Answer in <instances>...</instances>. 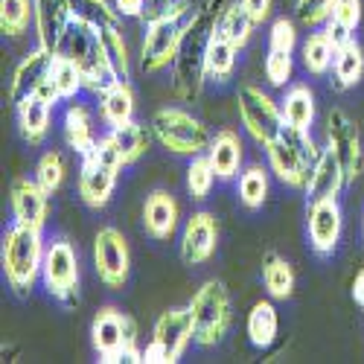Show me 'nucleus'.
<instances>
[{"label":"nucleus","instance_id":"7c9ffc66","mask_svg":"<svg viewBox=\"0 0 364 364\" xmlns=\"http://www.w3.org/2000/svg\"><path fill=\"white\" fill-rule=\"evenodd\" d=\"M300 62L306 68L309 76H326L332 70V62H336V47L326 38L323 26L312 29L309 38L300 44Z\"/></svg>","mask_w":364,"mask_h":364},{"label":"nucleus","instance_id":"79ce46f5","mask_svg":"<svg viewBox=\"0 0 364 364\" xmlns=\"http://www.w3.org/2000/svg\"><path fill=\"white\" fill-rule=\"evenodd\" d=\"M332 6H336V0H297L294 6L297 23H303L306 29H321L329 21Z\"/></svg>","mask_w":364,"mask_h":364},{"label":"nucleus","instance_id":"f03ea898","mask_svg":"<svg viewBox=\"0 0 364 364\" xmlns=\"http://www.w3.org/2000/svg\"><path fill=\"white\" fill-rule=\"evenodd\" d=\"M47 254V242L41 230L26 228V225H12L4 236V248H0V262H4V274L9 289L18 297H26L41 280V265Z\"/></svg>","mask_w":364,"mask_h":364},{"label":"nucleus","instance_id":"49530a36","mask_svg":"<svg viewBox=\"0 0 364 364\" xmlns=\"http://www.w3.org/2000/svg\"><path fill=\"white\" fill-rule=\"evenodd\" d=\"M242 6L248 9V15L254 18V23H265L271 18V9H274V0H239Z\"/></svg>","mask_w":364,"mask_h":364},{"label":"nucleus","instance_id":"0eeeda50","mask_svg":"<svg viewBox=\"0 0 364 364\" xmlns=\"http://www.w3.org/2000/svg\"><path fill=\"white\" fill-rule=\"evenodd\" d=\"M149 126H151V132H155V140L166 151L181 155V158L204 155V151L210 149V140H213L198 117H193L187 108H175V105L155 111Z\"/></svg>","mask_w":364,"mask_h":364},{"label":"nucleus","instance_id":"bb28decb","mask_svg":"<svg viewBox=\"0 0 364 364\" xmlns=\"http://www.w3.org/2000/svg\"><path fill=\"white\" fill-rule=\"evenodd\" d=\"M248 341L257 347V350H268L271 344L277 341L280 336V315H277V306L271 300H257L251 312H248Z\"/></svg>","mask_w":364,"mask_h":364},{"label":"nucleus","instance_id":"c03bdc74","mask_svg":"<svg viewBox=\"0 0 364 364\" xmlns=\"http://www.w3.org/2000/svg\"><path fill=\"white\" fill-rule=\"evenodd\" d=\"M361 0H336V6H332V21L341 23L347 33H355L361 26Z\"/></svg>","mask_w":364,"mask_h":364},{"label":"nucleus","instance_id":"6ab92c4d","mask_svg":"<svg viewBox=\"0 0 364 364\" xmlns=\"http://www.w3.org/2000/svg\"><path fill=\"white\" fill-rule=\"evenodd\" d=\"M55 53L47 50V47H36L33 53H29L23 62L15 68L12 73V82H9V100L12 102H21L23 97H33L36 90L50 79V65H53Z\"/></svg>","mask_w":364,"mask_h":364},{"label":"nucleus","instance_id":"72a5a7b5","mask_svg":"<svg viewBox=\"0 0 364 364\" xmlns=\"http://www.w3.org/2000/svg\"><path fill=\"white\" fill-rule=\"evenodd\" d=\"M236 53L239 50L228 38H222L219 33L210 38V47H207V79L225 85L236 70Z\"/></svg>","mask_w":364,"mask_h":364},{"label":"nucleus","instance_id":"7ed1b4c3","mask_svg":"<svg viewBox=\"0 0 364 364\" xmlns=\"http://www.w3.org/2000/svg\"><path fill=\"white\" fill-rule=\"evenodd\" d=\"M123 166H129L123 151L117 149L111 134H102L97 146L82 155V166H79L82 204H87L90 210H102L117 190V178L123 172Z\"/></svg>","mask_w":364,"mask_h":364},{"label":"nucleus","instance_id":"37998d69","mask_svg":"<svg viewBox=\"0 0 364 364\" xmlns=\"http://www.w3.org/2000/svg\"><path fill=\"white\" fill-rule=\"evenodd\" d=\"M268 50H280V53H294L297 50V23L291 18H274L271 21V33H268Z\"/></svg>","mask_w":364,"mask_h":364},{"label":"nucleus","instance_id":"8fccbe9b","mask_svg":"<svg viewBox=\"0 0 364 364\" xmlns=\"http://www.w3.org/2000/svg\"><path fill=\"white\" fill-rule=\"evenodd\" d=\"M140 364H169V355L158 341H149L143 347V361Z\"/></svg>","mask_w":364,"mask_h":364},{"label":"nucleus","instance_id":"9b49d317","mask_svg":"<svg viewBox=\"0 0 364 364\" xmlns=\"http://www.w3.org/2000/svg\"><path fill=\"white\" fill-rule=\"evenodd\" d=\"M41 283L47 294L65 306H73L79 300V257L68 239H53L44 254Z\"/></svg>","mask_w":364,"mask_h":364},{"label":"nucleus","instance_id":"3c124183","mask_svg":"<svg viewBox=\"0 0 364 364\" xmlns=\"http://www.w3.org/2000/svg\"><path fill=\"white\" fill-rule=\"evenodd\" d=\"M350 291H353V300H355L358 306L364 309V268L355 274V280H353V289H350Z\"/></svg>","mask_w":364,"mask_h":364},{"label":"nucleus","instance_id":"a18cd8bd","mask_svg":"<svg viewBox=\"0 0 364 364\" xmlns=\"http://www.w3.org/2000/svg\"><path fill=\"white\" fill-rule=\"evenodd\" d=\"M184 4H190V0H146V9H143V15H140V21L149 26V23L161 21V18L175 15Z\"/></svg>","mask_w":364,"mask_h":364},{"label":"nucleus","instance_id":"e433bc0d","mask_svg":"<svg viewBox=\"0 0 364 364\" xmlns=\"http://www.w3.org/2000/svg\"><path fill=\"white\" fill-rule=\"evenodd\" d=\"M73 21H82L94 29H105L111 23H119V12L108 0H68Z\"/></svg>","mask_w":364,"mask_h":364},{"label":"nucleus","instance_id":"393cba45","mask_svg":"<svg viewBox=\"0 0 364 364\" xmlns=\"http://www.w3.org/2000/svg\"><path fill=\"white\" fill-rule=\"evenodd\" d=\"M280 108H283V119H286L289 129L312 132L318 105H315V90H312L309 85H291V87L286 90Z\"/></svg>","mask_w":364,"mask_h":364},{"label":"nucleus","instance_id":"f257e3e1","mask_svg":"<svg viewBox=\"0 0 364 364\" xmlns=\"http://www.w3.org/2000/svg\"><path fill=\"white\" fill-rule=\"evenodd\" d=\"M222 12L225 0H204V6L196 9L184 23V36L172 62V94L181 102H198L201 97L207 82V47L219 29Z\"/></svg>","mask_w":364,"mask_h":364},{"label":"nucleus","instance_id":"c85d7f7f","mask_svg":"<svg viewBox=\"0 0 364 364\" xmlns=\"http://www.w3.org/2000/svg\"><path fill=\"white\" fill-rule=\"evenodd\" d=\"M262 286L271 300H289L294 294V268L277 251H265L262 257Z\"/></svg>","mask_w":364,"mask_h":364},{"label":"nucleus","instance_id":"c9c22d12","mask_svg":"<svg viewBox=\"0 0 364 364\" xmlns=\"http://www.w3.org/2000/svg\"><path fill=\"white\" fill-rule=\"evenodd\" d=\"M236 196H239L242 207L259 210L268 201V172L262 166L242 169L239 172V184H236Z\"/></svg>","mask_w":364,"mask_h":364},{"label":"nucleus","instance_id":"4be33fe9","mask_svg":"<svg viewBox=\"0 0 364 364\" xmlns=\"http://www.w3.org/2000/svg\"><path fill=\"white\" fill-rule=\"evenodd\" d=\"M344 187H347V175H344L341 161L332 155L329 149H323L321 161L315 164V169H312V175L306 181L309 201H315V198H338Z\"/></svg>","mask_w":364,"mask_h":364},{"label":"nucleus","instance_id":"4468645a","mask_svg":"<svg viewBox=\"0 0 364 364\" xmlns=\"http://www.w3.org/2000/svg\"><path fill=\"white\" fill-rule=\"evenodd\" d=\"M344 230V213L338 198H315L309 201L306 210V233H309V245L321 257H332L341 242Z\"/></svg>","mask_w":364,"mask_h":364},{"label":"nucleus","instance_id":"20e7f679","mask_svg":"<svg viewBox=\"0 0 364 364\" xmlns=\"http://www.w3.org/2000/svg\"><path fill=\"white\" fill-rule=\"evenodd\" d=\"M268 166L286 187L291 190H306V181L321 161L323 149L312 140V132H297V129H283V134L265 146Z\"/></svg>","mask_w":364,"mask_h":364},{"label":"nucleus","instance_id":"423d86ee","mask_svg":"<svg viewBox=\"0 0 364 364\" xmlns=\"http://www.w3.org/2000/svg\"><path fill=\"white\" fill-rule=\"evenodd\" d=\"M90 344L102 364L114 361H143V350L137 347V323L119 312L117 306H102L90 323Z\"/></svg>","mask_w":364,"mask_h":364},{"label":"nucleus","instance_id":"2eb2a0df","mask_svg":"<svg viewBox=\"0 0 364 364\" xmlns=\"http://www.w3.org/2000/svg\"><path fill=\"white\" fill-rule=\"evenodd\" d=\"M219 245V222L210 210H196V213L181 228V242L178 251L184 265H204L207 259H213Z\"/></svg>","mask_w":364,"mask_h":364},{"label":"nucleus","instance_id":"09e8293b","mask_svg":"<svg viewBox=\"0 0 364 364\" xmlns=\"http://www.w3.org/2000/svg\"><path fill=\"white\" fill-rule=\"evenodd\" d=\"M114 9L119 12V18H140L146 0H114Z\"/></svg>","mask_w":364,"mask_h":364},{"label":"nucleus","instance_id":"b1692460","mask_svg":"<svg viewBox=\"0 0 364 364\" xmlns=\"http://www.w3.org/2000/svg\"><path fill=\"white\" fill-rule=\"evenodd\" d=\"M62 137L68 143V149H73L82 158L85 151H90L97 146V132H94V117H90L87 105L82 102H70L65 117H62Z\"/></svg>","mask_w":364,"mask_h":364},{"label":"nucleus","instance_id":"a878e982","mask_svg":"<svg viewBox=\"0 0 364 364\" xmlns=\"http://www.w3.org/2000/svg\"><path fill=\"white\" fill-rule=\"evenodd\" d=\"M100 117L111 129L134 119V90L126 79H117L100 94Z\"/></svg>","mask_w":364,"mask_h":364},{"label":"nucleus","instance_id":"de8ad7c7","mask_svg":"<svg viewBox=\"0 0 364 364\" xmlns=\"http://www.w3.org/2000/svg\"><path fill=\"white\" fill-rule=\"evenodd\" d=\"M323 33H326V38L332 41V47H336V50H338L341 44H347V41L353 38V33H347V29H344L341 23H336L332 18H329V21L323 23Z\"/></svg>","mask_w":364,"mask_h":364},{"label":"nucleus","instance_id":"dca6fc26","mask_svg":"<svg viewBox=\"0 0 364 364\" xmlns=\"http://www.w3.org/2000/svg\"><path fill=\"white\" fill-rule=\"evenodd\" d=\"M9 204H12V216L18 225L44 230L47 216H50V193L36 178H15L9 190Z\"/></svg>","mask_w":364,"mask_h":364},{"label":"nucleus","instance_id":"a211bd4d","mask_svg":"<svg viewBox=\"0 0 364 364\" xmlns=\"http://www.w3.org/2000/svg\"><path fill=\"white\" fill-rule=\"evenodd\" d=\"M181 222V207L169 190H151L143 201V228L151 239L166 242L175 236Z\"/></svg>","mask_w":364,"mask_h":364},{"label":"nucleus","instance_id":"ea45409f","mask_svg":"<svg viewBox=\"0 0 364 364\" xmlns=\"http://www.w3.org/2000/svg\"><path fill=\"white\" fill-rule=\"evenodd\" d=\"M65 175H68L65 158L58 155V151H44L41 161H38V166H36V181H38V184L53 196V193L62 190Z\"/></svg>","mask_w":364,"mask_h":364},{"label":"nucleus","instance_id":"ddd939ff","mask_svg":"<svg viewBox=\"0 0 364 364\" xmlns=\"http://www.w3.org/2000/svg\"><path fill=\"white\" fill-rule=\"evenodd\" d=\"M323 126H326V149L341 161L344 175H347V187H350V184H355V178L361 175V166H364V149H361L358 126L341 108H332L326 114Z\"/></svg>","mask_w":364,"mask_h":364},{"label":"nucleus","instance_id":"f3484780","mask_svg":"<svg viewBox=\"0 0 364 364\" xmlns=\"http://www.w3.org/2000/svg\"><path fill=\"white\" fill-rule=\"evenodd\" d=\"M151 341H158V344L166 350L169 364H175L181 355H184V350L190 347V341H196L190 306H172V309L161 312V318L155 321Z\"/></svg>","mask_w":364,"mask_h":364},{"label":"nucleus","instance_id":"f8f14e48","mask_svg":"<svg viewBox=\"0 0 364 364\" xmlns=\"http://www.w3.org/2000/svg\"><path fill=\"white\" fill-rule=\"evenodd\" d=\"M94 268L108 289H123L132 274L129 239L117 228H100L94 236Z\"/></svg>","mask_w":364,"mask_h":364},{"label":"nucleus","instance_id":"cd10ccee","mask_svg":"<svg viewBox=\"0 0 364 364\" xmlns=\"http://www.w3.org/2000/svg\"><path fill=\"white\" fill-rule=\"evenodd\" d=\"M364 76V47L355 41V36L336 50V62H332V87L350 90Z\"/></svg>","mask_w":364,"mask_h":364},{"label":"nucleus","instance_id":"39448f33","mask_svg":"<svg viewBox=\"0 0 364 364\" xmlns=\"http://www.w3.org/2000/svg\"><path fill=\"white\" fill-rule=\"evenodd\" d=\"M68 58H73L76 68L82 70V79H85V90L90 94H102L108 85H114L119 76L114 73L108 55H105V47H102V36L100 29L87 26L82 21H70L68 33H65V41H62V50Z\"/></svg>","mask_w":364,"mask_h":364},{"label":"nucleus","instance_id":"1a4fd4ad","mask_svg":"<svg viewBox=\"0 0 364 364\" xmlns=\"http://www.w3.org/2000/svg\"><path fill=\"white\" fill-rule=\"evenodd\" d=\"M236 111L245 132L254 137V143H259L262 149L268 143H274L283 129H286V119H283V108L271 100L262 87L245 82L239 85L236 90Z\"/></svg>","mask_w":364,"mask_h":364},{"label":"nucleus","instance_id":"aec40b11","mask_svg":"<svg viewBox=\"0 0 364 364\" xmlns=\"http://www.w3.org/2000/svg\"><path fill=\"white\" fill-rule=\"evenodd\" d=\"M70 4L68 0H36V36L38 44L58 53L65 41V33L70 26Z\"/></svg>","mask_w":364,"mask_h":364},{"label":"nucleus","instance_id":"6e6552de","mask_svg":"<svg viewBox=\"0 0 364 364\" xmlns=\"http://www.w3.org/2000/svg\"><path fill=\"white\" fill-rule=\"evenodd\" d=\"M193 332L198 347H216L228 336L233 312H230V291L222 280H207L190 300Z\"/></svg>","mask_w":364,"mask_h":364},{"label":"nucleus","instance_id":"9d476101","mask_svg":"<svg viewBox=\"0 0 364 364\" xmlns=\"http://www.w3.org/2000/svg\"><path fill=\"white\" fill-rule=\"evenodd\" d=\"M187 18H190V4H184L175 15L161 18L146 26V36L140 44V70L143 73H161L164 68H169L175 62Z\"/></svg>","mask_w":364,"mask_h":364},{"label":"nucleus","instance_id":"f704fd0d","mask_svg":"<svg viewBox=\"0 0 364 364\" xmlns=\"http://www.w3.org/2000/svg\"><path fill=\"white\" fill-rule=\"evenodd\" d=\"M36 23V0H0V29L9 38H21Z\"/></svg>","mask_w":364,"mask_h":364},{"label":"nucleus","instance_id":"4c0bfd02","mask_svg":"<svg viewBox=\"0 0 364 364\" xmlns=\"http://www.w3.org/2000/svg\"><path fill=\"white\" fill-rule=\"evenodd\" d=\"M100 36H102V47H105V55H108L114 73L129 82V76H132V58H129V47H126V38H123V29H119V23H111V26L100 29Z\"/></svg>","mask_w":364,"mask_h":364},{"label":"nucleus","instance_id":"2f4dec72","mask_svg":"<svg viewBox=\"0 0 364 364\" xmlns=\"http://www.w3.org/2000/svg\"><path fill=\"white\" fill-rule=\"evenodd\" d=\"M50 85L58 94V100H76L85 90L82 70L76 68L73 58H68L65 53H55V58H53V65H50Z\"/></svg>","mask_w":364,"mask_h":364},{"label":"nucleus","instance_id":"a19ab883","mask_svg":"<svg viewBox=\"0 0 364 364\" xmlns=\"http://www.w3.org/2000/svg\"><path fill=\"white\" fill-rule=\"evenodd\" d=\"M265 82L271 87H286L294 76V58L291 53H280V50H268L265 55Z\"/></svg>","mask_w":364,"mask_h":364},{"label":"nucleus","instance_id":"473e14b6","mask_svg":"<svg viewBox=\"0 0 364 364\" xmlns=\"http://www.w3.org/2000/svg\"><path fill=\"white\" fill-rule=\"evenodd\" d=\"M254 18L248 15V9L242 6V4H230V6H225V12H222V18H219V29L216 33L222 36V38H228L236 50H242L248 41H251V36H254Z\"/></svg>","mask_w":364,"mask_h":364},{"label":"nucleus","instance_id":"412c9836","mask_svg":"<svg viewBox=\"0 0 364 364\" xmlns=\"http://www.w3.org/2000/svg\"><path fill=\"white\" fill-rule=\"evenodd\" d=\"M207 158L216 169L219 181H233L242 169V158H245V146H242V137L233 129H222L213 140H210L207 149Z\"/></svg>","mask_w":364,"mask_h":364},{"label":"nucleus","instance_id":"5701e85b","mask_svg":"<svg viewBox=\"0 0 364 364\" xmlns=\"http://www.w3.org/2000/svg\"><path fill=\"white\" fill-rule=\"evenodd\" d=\"M15 111H18V129H21V137L29 143V146H41L47 132H50V111H53V102H47L44 97L33 94V97H23L21 102H15Z\"/></svg>","mask_w":364,"mask_h":364},{"label":"nucleus","instance_id":"58836bf2","mask_svg":"<svg viewBox=\"0 0 364 364\" xmlns=\"http://www.w3.org/2000/svg\"><path fill=\"white\" fill-rule=\"evenodd\" d=\"M216 184V169L213 164H210L207 151L204 155H196L190 158V166H187V193L193 201H204L210 196V190H213Z\"/></svg>","mask_w":364,"mask_h":364},{"label":"nucleus","instance_id":"c756f323","mask_svg":"<svg viewBox=\"0 0 364 364\" xmlns=\"http://www.w3.org/2000/svg\"><path fill=\"white\" fill-rule=\"evenodd\" d=\"M108 134L114 137L117 149L123 151L126 164H137V161L146 155V151H149L151 137H155V132H151V126L137 123V119H129V123H123V126H114Z\"/></svg>","mask_w":364,"mask_h":364}]
</instances>
